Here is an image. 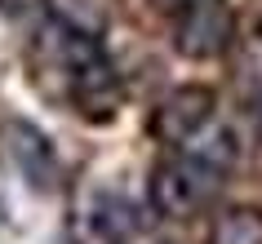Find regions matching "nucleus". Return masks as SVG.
Masks as SVG:
<instances>
[{"instance_id": "nucleus-1", "label": "nucleus", "mask_w": 262, "mask_h": 244, "mask_svg": "<svg viewBox=\"0 0 262 244\" xmlns=\"http://www.w3.org/2000/svg\"><path fill=\"white\" fill-rule=\"evenodd\" d=\"M36 58L45 62V76H54L67 102L94 120H107L120 102V76L107 62L94 31H80L49 14V23L36 36Z\"/></svg>"}, {"instance_id": "nucleus-2", "label": "nucleus", "mask_w": 262, "mask_h": 244, "mask_svg": "<svg viewBox=\"0 0 262 244\" xmlns=\"http://www.w3.org/2000/svg\"><path fill=\"white\" fill-rule=\"evenodd\" d=\"M222 178H227V173L209 169L205 160H195V156H187V151H173L169 160H160L151 169L147 200H151V209L160 217H169V222H187V217H195L200 209L213 204Z\"/></svg>"}, {"instance_id": "nucleus-3", "label": "nucleus", "mask_w": 262, "mask_h": 244, "mask_svg": "<svg viewBox=\"0 0 262 244\" xmlns=\"http://www.w3.org/2000/svg\"><path fill=\"white\" fill-rule=\"evenodd\" d=\"M173 45L182 58H195V62L227 54L231 49V5L227 0H191L178 14Z\"/></svg>"}, {"instance_id": "nucleus-4", "label": "nucleus", "mask_w": 262, "mask_h": 244, "mask_svg": "<svg viewBox=\"0 0 262 244\" xmlns=\"http://www.w3.org/2000/svg\"><path fill=\"white\" fill-rule=\"evenodd\" d=\"M5 156L14 164L23 182L31 191H54L62 169H58V156H54V142L27 120H9L5 124Z\"/></svg>"}, {"instance_id": "nucleus-5", "label": "nucleus", "mask_w": 262, "mask_h": 244, "mask_svg": "<svg viewBox=\"0 0 262 244\" xmlns=\"http://www.w3.org/2000/svg\"><path fill=\"white\" fill-rule=\"evenodd\" d=\"M205 120H213V94L209 89H178V94H169L151 116V129L160 142L169 147H178L187 138L200 129Z\"/></svg>"}, {"instance_id": "nucleus-6", "label": "nucleus", "mask_w": 262, "mask_h": 244, "mask_svg": "<svg viewBox=\"0 0 262 244\" xmlns=\"http://www.w3.org/2000/svg\"><path fill=\"white\" fill-rule=\"evenodd\" d=\"M178 151L205 160L209 169H218V173H231L235 164H240V156H245V142H240V134H235L231 120H218V116H213V120H205L187 142H178Z\"/></svg>"}, {"instance_id": "nucleus-7", "label": "nucleus", "mask_w": 262, "mask_h": 244, "mask_svg": "<svg viewBox=\"0 0 262 244\" xmlns=\"http://www.w3.org/2000/svg\"><path fill=\"white\" fill-rule=\"evenodd\" d=\"M209 244H262V209L253 204H231L213 217Z\"/></svg>"}, {"instance_id": "nucleus-8", "label": "nucleus", "mask_w": 262, "mask_h": 244, "mask_svg": "<svg viewBox=\"0 0 262 244\" xmlns=\"http://www.w3.org/2000/svg\"><path fill=\"white\" fill-rule=\"evenodd\" d=\"M231 71H235V84H240V94L249 102L262 98V31H249L245 40H235Z\"/></svg>"}, {"instance_id": "nucleus-9", "label": "nucleus", "mask_w": 262, "mask_h": 244, "mask_svg": "<svg viewBox=\"0 0 262 244\" xmlns=\"http://www.w3.org/2000/svg\"><path fill=\"white\" fill-rule=\"evenodd\" d=\"M147 5H151L156 14H173V18H178L182 9H187V5H191V0H147Z\"/></svg>"}, {"instance_id": "nucleus-10", "label": "nucleus", "mask_w": 262, "mask_h": 244, "mask_svg": "<svg viewBox=\"0 0 262 244\" xmlns=\"http://www.w3.org/2000/svg\"><path fill=\"white\" fill-rule=\"evenodd\" d=\"M253 120H258V129H262V98H253Z\"/></svg>"}]
</instances>
